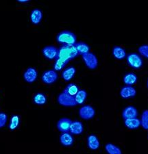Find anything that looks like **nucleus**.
<instances>
[{"label": "nucleus", "instance_id": "nucleus-32", "mask_svg": "<svg viewBox=\"0 0 148 154\" xmlns=\"http://www.w3.org/2000/svg\"><path fill=\"white\" fill-rule=\"evenodd\" d=\"M147 88H148V79H147Z\"/></svg>", "mask_w": 148, "mask_h": 154}, {"label": "nucleus", "instance_id": "nucleus-26", "mask_svg": "<svg viewBox=\"0 0 148 154\" xmlns=\"http://www.w3.org/2000/svg\"><path fill=\"white\" fill-rule=\"evenodd\" d=\"M19 122H20V117H19V116L17 115H12L8 125V128L11 130H16L19 125Z\"/></svg>", "mask_w": 148, "mask_h": 154}, {"label": "nucleus", "instance_id": "nucleus-3", "mask_svg": "<svg viewBox=\"0 0 148 154\" xmlns=\"http://www.w3.org/2000/svg\"><path fill=\"white\" fill-rule=\"evenodd\" d=\"M58 102L60 105L65 107H73L77 105L75 100V97L70 96L64 91L58 95Z\"/></svg>", "mask_w": 148, "mask_h": 154}, {"label": "nucleus", "instance_id": "nucleus-11", "mask_svg": "<svg viewBox=\"0 0 148 154\" xmlns=\"http://www.w3.org/2000/svg\"><path fill=\"white\" fill-rule=\"evenodd\" d=\"M29 19H30L32 23L34 25H39L43 19V12H42L41 10L39 8L32 10L30 12Z\"/></svg>", "mask_w": 148, "mask_h": 154}, {"label": "nucleus", "instance_id": "nucleus-12", "mask_svg": "<svg viewBox=\"0 0 148 154\" xmlns=\"http://www.w3.org/2000/svg\"><path fill=\"white\" fill-rule=\"evenodd\" d=\"M138 111L134 106H130L125 108L122 112L123 118L125 119L137 118Z\"/></svg>", "mask_w": 148, "mask_h": 154}, {"label": "nucleus", "instance_id": "nucleus-16", "mask_svg": "<svg viewBox=\"0 0 148 154\" xmlns=\"http://www.w3.org/2000/svg\"><path fill=\"white\" fill-rule=\"evenodd\" d=\"M73 140H74L72 135L69 132L62 133V134L60 136V142L63 146H71L73 143Z\"/></svg>", "mask_w": 148, "mask_h": 154}, {"label": "nucleus", "instance_id": "nucleus-4", "mask_svg": "<svg viewBox=\"0 0 148 154\" xmlns=\"http://www.w3.org/2000/svg\"><path fill=\"white\" fill-rule=\"evenodd\" d=\"M127 62L130 66L135 69H140L143 64L142 58L137 53L130 54L127 56Z\"/></svg>", "mask_w": 148, "mask_h": 154}, {"label": "nucleus", "instance_id": "nucleus-31", "mask_svg": "<svg viewBox=\"0 0 148 154\" xmlns=\"http://www.w3.org/2000/svg\"><path fill=\"white\" fill-rule=\"evenodd\" d=\"M29 1L28 0H18V2L21 4H25V3H28Z\"/></svg>", "mask_w": 148, "mask_h": 154}, {"label": "nucleus", "instance_id": "nucleus-5", "mask_svg": "<svg viewBox=\"0 0 148 154\" xmlns=\"http://www.w3.org/2000/svg\"><path fill=\"white\" fill-rule=\"evenodd\" d=\"M82 57L84 63H85L87 68L90 69H95L97 68L98 65V60L94 54L88 52L87 54H84Z\"/></svg>", "mask_w": 148, "mask_h": 154}, {"label": "nucleus", "instance_id": "nucleus-14", "mask_svg": "<svg viewBox=\"0 0 148 154\" xmlns=\"http://www.w3.org/2000/svg\"><path fill=\"white\" fill-rule=\"evenodd\" d=\"M84 126L82 123L79 121H72L71 124L69 131L71 134L74 135H80L83 132Z\"/></svg>", "mask_w": 148, "mask_h": 154}, {"label": "nucleus", "instance_id": "nucleus-23", "mask_svg": "<svg viewBox=\"0 0 148 154\" xmlns=\"http://www.w3.org/2000/svg\"><path fill=\"white\" fill-rule=\"evenodd\" d=\"M79 91V88L78 86L76 85V84H69L67 86H66V88L64 90V92H65L66 94L69 95L70 96H72L75 97L76 94L78 93Z\"/></svg>", "mask_w": 148, "mask_h": 154}, {"label": "nucleus", "instance_id": "nucleus-6", "mask_svg": "<svg viewBox=\"0 0 148 154\" xmlns=\"http://www.w3.org/2000/svg\"><path fill=\"white\" fill-rule=\"evenodd\" d=\"M58 73L55 70L45 71L41 75V80L45 84H52L58 79Z\"/></svg>", "mask_w": 148, "mask_h": 154}, {"label": "nucleus", "instance_id": "nucleus-29", "mask_svg": "<svg viewBox=\"0 0 148 154\" xmlns=\"http://www.w3.org/2000/svg\"><path fill=\"white\" fill-rule=\"evenodd\" d=\"M139 52L140 54L148 58V45H143L139 48Z\"/></svg>", "mask_w": 148, "mask_h": 154}, {"label": "nucleus", "instance_id": "nucleus-9", "mask_svg": "<svg viewBox=\"0 0 148 154\" xmlns=\"http://www.w3.org/2000/svg\"><path fill=\"white\" fill-rule=\"evenodd\" d=\"M38 77V72L34 67H29L23 73L24 80L29 84H32L36 80Z\"/></svg>", "mask_w": 148, "mask_h": 154}, {"label": "nucleus", "instance_id": "nucleus-15", "mask_svg": "<svg viewBox=\"0 0 148 154\" xmlns=\"http://www.w3.org/2000/svg\"><path fill=\"white\" fill-rule=\"evenodd\" d=\"M87 145L91 150H97L100 147V143L95 135L91 134L87 138Z\"/></svg>", "mask_w": 148, "mask_h": 154}, {"label": "nucleus", "instance_id": "nucleus-19", "mask_svg": "<svg viewBox=\"0 0 148 154\" xmlns=\"http://www.w3.org/2000/svg\"><path fill=\"white\" fill-rule=\"evenodd\" d=\"M76 48L77 49L78 53L80 55H84L89 52L90 51V47L87 44L84 43V42H79V43H76L75 44Z\"/></svg>", "mask_w": 148, "mask_h": 154}, {"label": "nucleus", "instance_id": "nucleus-24", "mask_svg": "<svg viewBox=\"0 0 148 154\" xmlns=\"http://www.w3.org/2000/svg\"><path fill=\"white\" fill-rule=\"evenodd\" d=\"M34 103L39 106H43L47 102V97L43 93H38L34 96Z\"/></svg>", "mask_w": 148, "mask_h": 154}, {"label": "nucleus", "instance_id": "nucleus-17", "mask_svg": "<svg viewBox=\"0 0 148 154\" xmlns=\"http://www.w3.org/2000/svg\"><path fill=\"white\" fill-rule=\"evenodd\" d=\"M76 73V69L73 66H69L65 69L63 72H62V78L66 82L70 81L72 79Z\"/></svg>", "mask_w": 148, "mask_h": 154}, {"label": "nucleus", "instance_id": "nucleus-10", "mask_svg": "<svg viewBox=\"0 0 148 154\" xmlns=\"http://www.w3.org/2000/svg\"><path fill=\"white\" fill-rule=\"evenodd\" d=\"M71 123H72V121L68 118L60 119L57 123L58 130L63 133L68 132V131H69Z\"/></svg>", "mask_w": 148, "mask_h": 154}, {"label": "nucleus", "instance_id": "nucleus-2", "mask_svg": "<svg viewBox=\"0 0 148 154\" xmlns=\"http://www.w3.org/2000/svg\"><path fill=\"white\" fill-rule=\"evenodd\" d=\"M76 34L68 30H64L60 32L56 36V41L62 45H73L76 43Z\"/></svg>", "mask_w": 148, "mask_h": 154}, {"label": "nucleus", "instance_id": "nucleus-18", "mask_svg": "<svg viewBox=\"0 0 148 154\" xmlns=\"http://www.w3.org/2000/svg\"><path fill=\"white\" fill-rule=\"evenodd\" d=\"M124 124L127 128L130 130H134V129L139 128L140 125V120L138 118L125 119Z\"/></svg>", "mask_w": 148, "mask_h": 154}, {"label": "nucleus", "instance_id": "nucleus-30", "mask_svg": "<svg viewBox=\"0 0 148 154\" xmlns=\"http://www.w3.org/2000/svg\"><path fill=\"white\" fill-rule=\"evenodd\" d=\"M7 115L4 112H0V128L6 125L7 122Z\"/></svg>", "mask_w": 148, "mask_h": 154}, {"label": "nucleus", "instance_id": "nucleus-1", "mask_svg": "<svg viewBox=\"0 0 148 154\" xmlns=\"http://www.w3.org/2000/svg\"><path fill=\"white\" fill-rule=\"evenodd\" d=\"M79 55L75 45H62L58 49V56L56 58H61L69 61Z\"/></svg>", "mask_w": 148, "mask_h": 154}, {"label": "nucleus", "instance_id": "nucleus-22", "mask_svg": "<svg viewBox=\"0 0 148 154\" xmlns=\"http://www.w3.org/2000/svg\"><path fill=\"white\" fill-rule=\"evenodd\" d=\"M137 81V75L134 73H128L125 75L123 78V82L128 86H131L134 84Z\"/></svg>", "mask_w": 148, "mask_h": 154}, {"label": "nucleus", "instance_id": "nucleus-8", "mask_svg": "<svg viewBox=\"0 0 148 154\" xmlns=\"http://www.w3.org/2000/svg\"><path fill=\"white\" fill-rule=\"evenodd\" d=\"M42 53H43V56H45V58H46L47 59H56L58 56V49L52 45L45 46V48L42 49Z\"/></svg>", "mask_w": 148, "mask_h": 154}, {"label": "nucleus", "instance_id": "nucleus-13", "mask_svg": "<svg viewBox=\"0 0 148 154\" xmlns=\"http://www.w3.org/2000/svg\"><path fill=\"white\" fill-rule=\"evenodd\" d=\"M137 94L134 87L131 86H126L123 87L122 90L120 91V96L123 99H128L130 97H133Z\"/></svg>", "mask_w": 148, "mask_h": 154}, {"label": "nucleus", "instance_id": "nucleus-20", "mask_svg": "<svg viewBox=\"0 0 148 154\" xmlns=\"http://www.w3.org/2000/svg\"><path fill=\"white\" fill-rule=\"evenodd\" d=\"M113 55L117 59H123L126 56V52L125 50L122 47L115 46L113 49Z\"/></svg>", "mask_w": 148, "mask_h": 154}, {"label": "nucleus", "instance_id": "nucleus-25", "mask_svg": "<svg viewBox=\"0 0 148 154\" xmlns=\"http://www.w3.org/2000/svg\"><path fill=\"white\" fill-rule=\"evenodd\" d=\"M86 97H87V93L85 90H79L78 93L75 96V100L77 104H82L85 102Z\"/></svg>", "mask_w": 148, "mask_h": 154}, {"label": "nucleus", "instance_id": "nucleus-28", "mask_svg": "<svg viewBox=\"0 0 148 154\" xmlns=\"http://www.w3.org/2000/svg\"><path fill=\"white\" fill-rule=\"evenodd\" d=\"M140 125L145 130H148V110L143 112L141 119H140Z\"/></svg>", "mask_w": 148, "mask_h": 154}, {"label": "nucleus", "instance_id": "nucleus-27", "mask_svg": "<svg viewBox=\"0 0 148 154\" xmlns=\"http://www.w3.org/2000/svg\"><path fill=\"white\" fill-rule=\"evenodd\" d=\"M68 63L69 61L66 60L56 58L54 64V70H55L56 71L62 70L66 65V64H68Z\"/></svg>", "mask_w": 148, "mask_h": 154}, {"label": "nucleus", "instance_id": "nucleus-21", "mask_svg": "<svg viewBox=\"0 0 148 154\" xmlns=\"http://www.w3.org/2000/svg\"><path fill=\"white\" fill-rule=\"evenodd\" d=\"M105 149L108 154H122V151L119 146L113 143H107L105 146Z\"/></svg>", "mask_w": 148, "mask_h": 154}, {"label": "nucleus", "instance_id": "nucleus-7", "mask_svg": "<svg viewBox=\"0 0 148 154\" xmlns=\"http://www.w3.org/2000/svg\"><path fill=\"white\" fill-rule=\"evenodd\" d=\"M79 115L82 119L88 120V119H91L94 117L95 115V110L90 105L83 106L79 110Z\"/></svg>", "mask_w": 148, "mask_h": 154}]
</instances>
